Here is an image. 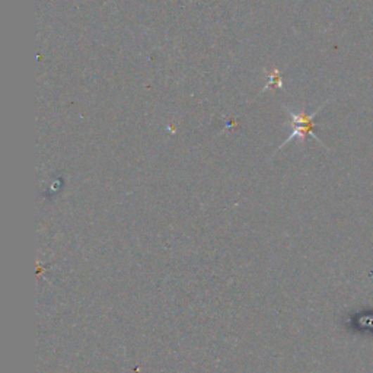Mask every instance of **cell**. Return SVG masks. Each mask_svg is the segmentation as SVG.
<instances>
[{"label": "cell", "instance_id": "cell-1", "mask_svg": "<svg viewBox=\"0 0 373 373\" xmlns=\"http://www.w3.org/2000/svg\"><path fill=\"white\" fill-rule=\"evenodd\" d=\"M328 103V102H327ZM327 103H324V106H321L315 113H312V114H306V113H299V114H295V113H292V111H289V114H290V117H292V122H293V126H295V129H293V132H292V134H290L289 137H287V140L283 143V146H284V144L286 143H289L290 140H293V139H299L301 141H305V139H306V136H312L314 139H317L320 143H321V140L315 136V134H312L314 133V118H315V115L327 106Z\"/></svg>", "mask_w": 373, "mask_h": 373}]
</instances>
